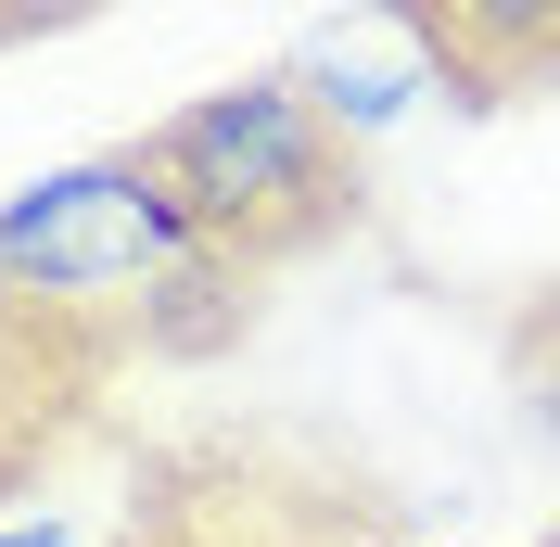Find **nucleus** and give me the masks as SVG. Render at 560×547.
Listing matches in <instances>:
<instances>
[{
	"label": "nucleus",
	"instance_id": "nucleus-7",
	"mask_svg": "<svg viewBox=\"0 0 560 547\" xmlns=\"http://www.w3.org/2000/svg\"><path fill=\"white\" fill-rule=\"evenodd\" d=\"M0 547H77V535H65V522H13Z\"/></svg>",
	"mask_w": 560,
	"mask_h": 547
},
{
	"label": "nucleus",
	"instance_id": "nucleus-4",
	"mask_svg": "<svg viewBox=\"0 0 560 547\" xmlns=\"http://www.w3.org/2000/svg\"><path fill=\"white\" fill-rule=\"evenodd\" d=\"M395 13L433 26L471 103H497L510 77H560V0H395Z\"/></svg>",
	"mask_w": 560,
	"mask_h": 547
},
{
	"label": "nucleus",
	"instance_id": "nucleus-8",
	"mask_svg": "<svg viewBox=\"0 0 560 547\" xmlns=\"http://www.w3.org/2000/svg\"><path fill=\"white\" fill-rule=\"evenodd\" d=\"M65 13H103V0H65Z\"/></svg>",
	"mask_w": 560,
	"mask_h": 547
},
{
	"label": "nucleus",
	"instance_id": "nucleus-2",
	"mask_svg": "<svg viewBox=\"0 0 560 547\" xmlns=\"http://www.w3.org/2000/svg\"><path fill=\"white\" fill-rule=\"evenodd\" d=\"M205 255V217L178 205V178L153 166V140L128 153H77V166L26 178L0 205V293H153L166 268Z\"/></svg>",
	"mask_w": 560,
	"mask_h": 547
},
{
	"label": "nucleus",
	"instance_id": "nucleus-6",
	"mask_svg": "<svg viewBox=\"0 0 560 547\" xmlns=\"http://www.w3.org/2000/svg\"><path fill=\"white\" fill-rule=\"evenodd\" d=\"M38 13H65V0H0V38H26Z\"/></svg>",
	"mask_w": 560,
	"mask_h": 547
},
{
	"label": "nucleus",
	"instance_id": "nucleus-1",
	"mask_svg": "<svg viewBox=\"0 0 560 547\" xmlns=\"http://www.w3.org/2000/svg\"><path fill=\"white\" fill-rule=\"evenodd\" d=\"M153 166L178 178V205L205 217V242L243 255V268H268V255H293V242H318V230L357 217V153L318 128V103L293 90V65L178 103L166 128H153Z\"/></svg>",
	"mask_w": 560,
	"mask_h": 547
},
{
	"label": "nucleus",
	"instance_id": "nucleus-5",
	"mask_svg": "<svg viewBox=\"0 0 560 547\" xmlns=\"http://www.w3.org/2000/svg\"><path fill=\"white\" fill-rule=\"evenodd\" d=\"M523 408H535V433L560 445V318L535 331V357H523Z\"/></svg>",
	"mask_w": 560,
	"mask_h": 547
},
{
	"label": "nucleus",
	"instance_id": "nucleus-3",
	"mask_svg": "<svg viewBox=\"0 0 560 547\" xmlns=\"http://www.w3.org/2000/svg\"><path fill=\"white\" fill-rule=\"evenodd\" d=\"M293 90L318 103V128L345 140V153H357V140H383L395 115L420 103V90H446V103H471V90H458V65L433 51V26H408L395 0H357L345 26H318L306 51H293Z\"/></svg>",
	"mask_w": 560,
	"mask_h": 547
}]
</instances>
